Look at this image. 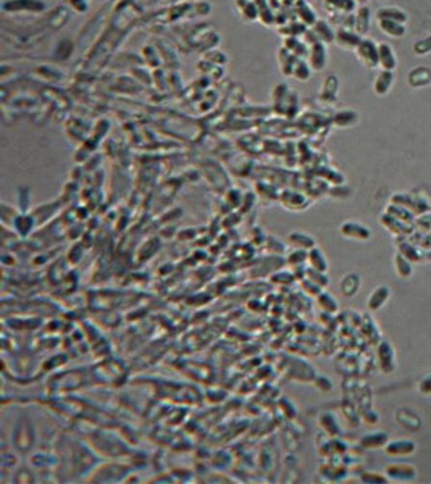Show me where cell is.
Returning <instances> with one entry per match:
<instances>
[{
	"instance_id": "obj_6",
	"label": "cell",
	"mask_w": 431,
	"mask_h": 484,
	"mask_svg": "<svg viewBox=\"0 0 431 484\" xmlns=\"http://www.w3.org/2000/svg\"><path fill=\"white\" fill-rule=\"evenodd\" d=\"M389 295H391V291L386 288V286H380L378 289H375L373 292H371V295H370V299H368V309L370 310H380L381 307L388 302V299H389Z\"/></svg>"
},
{
	"instance_id": "obj_23",
	"label": "cell",
	"mask_w": 431,
	"mask_h": 484,
	"mask_svg": "<svg viewBox=\"0 0 431 484\" xmlns=\"http://www.w3.org/2000/svg\"><path fill=\"white\" fill-rule=\"evenodd\" d=\"M320 302H322V305L325 307L328 312H335V310L338 309V304H336L333 299H331V295H328V294L320 295Z\"/></svg>"
},
{
	"instance_id": "obj_9",
	"label": "cell",
	"mask_w": 431,
	"mask_h": 484,
	"mask_svg": "<svg viewBox=\"0 0 431 484\" xmlns=\"http://www.w3.org/2000/svg\"><path fill=\"white\" fill-rule=\"evenodd\" d=\"M310 63L314 70H322L326 63V50L323 47V44L320 42H315L314 47H312V53H310Z\"/></svg>"
},
{
	"instance_id": "obj_7",
	"label": "cell",
	"mask_w": 431,
	"mask_h": 484,
	"mask_svg": "<svg viewBox=\"0 0 431 484\" xmlns=\"http://www.w3.org/2000/svg\"><path fill=\"white\" fill-rule=\"evenodd\" d=\"M342 234L347 236V237H354V239H368L370 237V231L362 226V225H357V223H346L342 225L341 228Z\"/></svg>"
},
{
	"instance_id": "obj_13",
	"label": "cell",
	"mask_w": 431,
	"mask_h": 484,
	"mask_svg": "<svg viewBox=\"0 0 431 484\" xmlns=\"http://www.w3.org/2000/svg\"><path fill=\"white\" fill-rule=\"evenodd\" d=\"M338 44L341 47H346V49H352V47H357L359 44L362 42L360 39H359V36H356L354 34L352 31H347V29H341L339 32H338Z\"/></svg>"
},
{
	"instance_id": "obj_21",
	"label": "cell",
	"mask_w": 431,
	"mask_h": 484,
	"mask_svg": "<svg viewBox=\"0 0 431 484\" xmlns=\"http://www.w3.org/2000/svg\"><path fill=\"white\" fill-rule=\"evenodd\" d=\"M414 50H415V53H418V55H423V53L431 52V36L426 37V39H422L420 42H417L415 46H414Z\"/></svg>"
},
{
	"instance_id": "obj_17",
	"label": "cell",
	"mask_w": 431,
	"mask_h": 484,
	"mask_svg": "<svg viewBox=\"0 0 431 484\" xmlns=\"http://www.w3.org/2000/svg\"><path fill=\"white\" fill-rule=\"evenodd\" d=\"M397 249H399V252L401 254L407 258V260H410V261H414V263H417V261H422V254L417 250V247L415 246H412L410 242H401L399 246H397Z\"/></svg>"
},
{
	"instance_id": "obj_3",
	"label": "cell",
	"mask_w": 431,
	"mask_h": 484,
	"mask_svg": "<svg viewBox=\"0 0 431 484\" xmlns=\"http://www.w3.org/2000/svg\"><path fill=\"white\" fill-rule=\"evenodd\" d=\"M378 361H380V368L384 373H391L396 367V355H394V349L389 342H380L378 346Z\"/></svg>"
},
{
	"instance_id": "obj_5",
	"label": "cell",
	"mask_w": 431,
	"mask_h": 484,
	"mask_svg": "<svg viewBox=\"0 0 431 484\" xmlns=\"http://www.w3.org/2000/svg\"><path fill=\"white\" fill-rule=\"evenodd\" d=\"M383 225L388 228L393 234L396 236H402V234H410L412 233V223L402 221V219H397L391 215H383Z\"/></svg>"
},
{
	"instance_id": "obj_18",
	"label": "cell",
	"mask_w": 431,
	"mask_h": 484,
	"mask_svg": "<svg viewBox=\"0 0 431 484\" xmlns=\"http://www.w3.org/2000/svg\"><path fill=\"white\" fill-rule=\"evenodd\" d=\"M391 84H393V73L389 70H386L378 76V79L375 81V91H377V94H386L391 87Z\"/></svg>"
},
{
	"instance_id": "obj_1",
	"label": "cell",
	"mask_w": 431,
	"mask_h": 484,
	"mask_svg": "<svg viewBox=\"0 0 431 484\" xmlns=\"http://www.w3.org/2000/svg\"><path fill=\"white\" fill-rule=\"evenodd\" d=\"M357 55L359 58L367 65V67L373 68L377 67L380 62V55H378V47L375 46L370 41H362L357 46Z\"/></svg>"
},
{
	"instance_id": "obj_8",
	"label": "cell",
	"mask_w": 431,
	"mask_h": 484,
	"mask_svg": "<svg viewBox=\"0 0 431 484\" xmlns=\"http://www.w3.org/2000/svg\"><path fill=\"white\" fill-rule=\"evenodd\" d=\"M380 26L386 34L393 37H401L405 32V28L401 25V21H394L389 18H380Z\"/></svg>"
},
{
	"instance_id": "obj_11",
	"label": "cell",
	"mask_w": 431,
	"mask_h": 484,
	"mask_svg": "<svg viewBox=\"0 0 431 484\" xmlns=\"http://www.w3.org/2000/svg\"><path fill=\"white\" fill-rule=\"evenodd\" d=\"M378 55H380V63L386 70H394L396 68V57L393 49L388 46V44H381L378 46Z\"/></svg>"
},
{
	"instance_id": "obj_20",
	"label": "cell",
	"mask_w": 431,
	"mask_h": 484,
	"mask_svg": "<svg viewBox=\"0 0 431 484\" xmlns=\"http://www.w3.org/2000/svg\"><path fill=\"white\" fill-rule=\"evenodd\" d=\"M370 12L367 8H362L359 15H357V21H356V26L360 32H365L368 29V21H370Z\"/></svg>"
},
{
	"instance_id": "obj_19",
	"label": "cell",
	"mask_w": 431,
	"mask_h": 484,
	"mask_svg": "<svg viewBox=\"0 0 431 484\" xmlns=\"http://www.w3.org/2000/svg\"><path fill=\"white\" fill-rule=\"evenodd\" d=\"M388 442V436L384 433H375V434H368L363 437V446L365 447H381Z\"/></svg>"
},
{
	"instance_id": "obj_10",
	"label": "cell",
	"mask_w": 431,
	"mask_h": 484,
	"mask_svg": "<svg viewBox=\"0 0 431 484\" xmlns=\"http://www.w3.org/2000/svg\"><path fill=\"white\" fill-rule=\"evenodd\" d=\"M397 421H399L402 426L408 428V430H412V431L420 430V426H422L420 418L415 413L408 412V410H399V412H397Z\"/></svg>"
},
{
	"instance_id": "obj_14",
	"label": "cell",
	"mask_w": 431,
	"mask_h": 484,
	"mask_svg": "<svg viewBox=\"0 0 431 484\" xmlns=\"http://www.w3.org/2000/svg\"><path fill=\"white\" fill-rule=\"evenodd\" d=\"M408 81H410V84L415 87L426 86L431 81V71H428L425 68H417L408 74Z\"/></svg>"
},
{
	"instance_id": "obj_22",
	"label": "cell",
	"mask_w": 431,
	"mask_h": 484,
	"mask_svg": "<svg viewBox=\"0 0 431 484\" xmlns=\"http://www.w3.org/2000/svg\"><path fill=\"white\" fill-rule=\"evenodd\" d=\"M312 258H315V261H312L314 265H315V268H318V271H325L326 268H328V263L325 261V257L322 255V252H318V250H315L314 254H312Z\"/></svg>"
},
{
	"instance_id": "obj_12",
	"label": "cell",
	"mask_w": 431,
	"mask_h": 484,
	"mask_svg": "<svg viewBox=\"0 0 431 484\" xmlns=\"http://www.w3.org/2000/svg\"><path fill=\"white\" fill-rule=\"evenodd\" d=\"M410 260H407L401 252H397L396 257H394V267H396V271L399 274L401 278H408L412 274V265H410Z\"/></svg>"
},
{
	"instance_id": "obj_15",
	"label": "cell",
	"mask_w": 431,
	"mask_h": 484,
	"mask_svg": "<svg viewBox=\"0 0 431 484\" xmlns=\"http://www.w3.org/2000/svg\"><path fill=\"white\" fill-rule=\"evenodd\" d=\"M359 284H360V279L357 274H347V276L342 279L341 291L346 297H350L359 291Z\"/></svg>"
},
{
	"instance_id": "obj_24",
	"label": "cell",
	"mask_w": 431,
	"mask_h": 484,
	"mask_svg": "<svg viewBox=\"0 0 431 484\" xmlns=\"http://www.w3.org/2000/svg\"><path fill=\"white\" fill-rule=\"evenodd\" d=\"M294 73H296V76L301 81H305L308 78V74H310V70H308L304 63H299V65H296V71Z\"/></svg>"
},
{
	"instance_id": "obj_25",
	"label": "cell",
	"mask_w": 431,
	"mask_h": 484,
	"mask_svg": "<svg viewBox=\"0 0 431 484\" xmlns=\"http://www.w3.org/2000/svg\"><path fill=\"white\" fill-rule=\"evenodd\" d=\"M420 391L423 394H431V375L420 381Z\"/></svg>"
},
{
	"instance_id": "obj_16",
	"label": "cell",
	"mask_w": 431,
	"mask_h": 484,
	"mask_svg": "<svg viewBox=\"0 0 431 484\" xmlns=\"http://www.w3.org/2000/svg\"><path fill=\"white\" fill-rule=\"evenodd\" d=\"M388 215L397 218V219H402V221H407V223H412L414 221V213L408 210V208L402 207V205H397V204H393L389 205L388 208Z\"/></svg>"
},
{
	"instance_id": "obj_2",
	"label": "cell",
	"mask_w": 431,
	"mask_h": 484,
	"mask_svg": "<svg viewBox=\"0 0 431 484\" xmlns=\"http://www.w3.org/2000/svg\"><path fill=\"white\" fill-rule=\"evenodd\" d=\"M386 475L397 481H414L417 478V470L408 463H393L386 468Z\"/></svg>"
},
{
	"instance_id": "obj_4",
	"label": "cell",
	"mask_w": 431,
	"mask_h": 484,
	"mask_svg": "<svg viewBox=\"0 0 431 484\" xmlns=\"http://www.w3.org/2000/svg\"><path fill=\"white\" fill-rule=\"evenodd\" d=\"M415 444L412 441H405V439H399V441H393L386 446V454L391 457H405L412 455L415 452Z\"/></svg>"
}]
</instances>
